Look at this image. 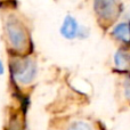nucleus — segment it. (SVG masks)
Returning a JSON list of instances; mask_svg holds the SVG:
<instances>
[{"mask_svg":"<svg viewBox=\"0 0 130 130\" xmlns=\"http://www.w3.org/2000/svg\"><path fill=\"white\" fill-rule=\"evenodd\" d=\"M115 64L119 69H123L124 66L127 65V59H126V56H124L123 52H118L117 55H115Z\"/></svg>","mask_w":130,"mask_h":130,"instance_id":"7","label":"nucleus"},{"mask_svg":"<svg viewBox=\"0 0 130 130\" xmlns=\"http://www.w3.org/2000/svg\"><path fill=\"white\" fill-rule=\"evenodd\" d=\"M6 31L8 40L15 49H23L26 45L27 36L24 26L16 17H9L6 23Z\"/></svg>","mask_w":130,"mask_h":130,"instance_id":"1","label":"nucleus"},{"mask_svg":"<svg viewBox=\"0 0 130 130\" xmlns=\"http://www.w3.org/2000/svg\"><path fill=\"white\" fill-rule=\"evenodd\" d=\"M112 34L121 42L129 43L130 42V25L128 23H120V24H118L113 29Z\"/></svg>","mask_w":130,"mask_h":130,"instance_id":"5","label":"nucleus"},{"mask_svg":"<svg viewBox=\"0 0 130 130\" xmlns=\"http://www.w3.org/2000/svg\"><path fill=\"white\" fill-rule=\"evenodd\" d=\"M13 75L18 82L21 83H29L34 79L37 73L36 64L32 59L25 58L15 61L11 66Z\"/></svg>","mask_w":130,"mask_h":130,"instance_id":"2","label":"nucleus"},{"mask_svg":"<svg viewBox=\"0 0 130 130\" xmlns=\"http://www.w3.org/2000/svg\"><path fill=\"white\" fill-rule=\"evenodd\" d=\"M94 7L97 15L106 21L117 17L119 10L117 0H95Z\"/></svg>","mask_w":130,"mask_h":130,"instance_id":"3","label":"nucleus"},{"mask_svg":"<svg viewBox=\"0 0 130 130\" xmlns=\"http://www.w3.org/2000/svg\"><path fill=\"white\" fill-rule=\"evenodd\" d=\"M0 74H4V65L1 61H0Z\"/></svg>","mask_w":130,"mask_h":130,"instance_id":"8","label":"nucleus"},{"mask_svg":"<svg viewBox=\"0 0 130 130\" xmlns=\"http://www.w3.org/2000/svg\"><path fill=\"white\" fill-rule=\"evenodd\" d=\"M66 130H94V128H92V126L90 123H88V122L78 120V121L72 122L66 128Z\"/></svg>","mask_w":130,"mask_h":130,"instance_id":"6","label":"nucleus"},{"mask_svg":"<svg viewBox=\"0 0 130 130\" xmlns=\"http://www.w3.org/2000/svg\"><path fill=\"white\" fill-rule=\"evenodd\" d=\"M79 32H80V26H79L75 18H73L70 15L65 16L63 24L61 26L62 36L66 39H74L78 37Z\"/></svg>","mask_w":130,"mask_h":130,"instance_id":"4","label":"nucleus"}]
</instances>
